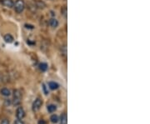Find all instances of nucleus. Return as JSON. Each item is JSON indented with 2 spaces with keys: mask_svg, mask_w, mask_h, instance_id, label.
Instances as JSON below:
<instances>
[{
  "mask_svg": "<svg viewBox=\"0 0 150 124\" xmlns=\"http://www.w3.org/2000/svg\"><path fill=\"white\" fill-rule=\"evenodd\" d=\"M21 100H22V94L21 92L15 89L13 90V104L14 106H18L21 103Z\"/></svg>",
  "mask_w": 150,
  "mask_h": 124,
  "instance_id": "f257e3e1",
  "label": "nucleus"
},
{
  "mask_svg": "<svg viewBox=\"0 0 150 124\" xmlns=\"http://www.w3.org/2000/svg\"><path fill=\"white\" fill-rule=\"evenodd\" d=\"M13 7L15 11L18 13H21L25 8V3L24 0H17L15 2V3L13 4Z\"/></svg>",
  "mask_w": 150,
  "mask_h": 124,
  "instance_id": "f03ea898",
  "label": "nucleus"
},
{
  "mask_svg": "<svg viewBox=\"0 0 150 124\" xmlns=\"http://www.w3.org/2000/svg\"><path fill=\"white\" fill-rule=\"evenodd\" d=\"M42 104H43L42 100H41L40 98H36L35 101H34V103H33V107H32L33 111H34V112L38 111V110L40 109V107H42Z\"/></svg>",
  "mask_w": 150,
  "mask_h": 124,
  "instance_id": "7ed1b4c3",
  "label": "nucleus"
},
{
  "mask_svg": "<svg viewBox=\"0 0 150 124\" xmlns=\"http://www.w3.org/2000/svg\"><path fill=\"white\" fill-rule=\"evenodd\" d=\"M16 117L19 120H22L25 117V111L22 107H18L16 111Z\"/></svg>",
  "mask_w": 150,
  "mask_h": 124,
  "instance_id": "20e7f679",
  "label": "nucleus"
},
{
  "mask_svg": "<svg viewBox=\"0 0 150 124\" xmlns=\"http://www.w3.org/2000/svg\"><path fill=\"white\" fill-rule=\"evenodd\" d=\"M1 3H2V4H3V6L7 7V8H9V9L13 8V4H14V3H13V0H2Z\"/></svg>",
  "mask_w": 150,
  "mask_h": 124,
  "instance_id": "39448f33",
  "label": "nucleus"
},
{
  "mask_svg": "<svg viewBox=\"0 0 150 124\" xmlns=\"http://www.w3.org/2000/svg\"><path fill=\"white\" fill-rule=\"evenodd\" d=\"M35 6L38 9H45L46 7V4L44 3V2L41 1V0H37L35 1Z\"/></svg>",
  "mask_w": 150,
  "mask_h": 124,
  "instance_id": "423d86ee",
  "label": "nucleus"
},
{
  "mask_svg": "<svg viewBox=\"0 0 150 124\" xmlns=\"http://www.w3.org/2000/svg\"><path fill=\"white\" fill-rule=\"evenodd\" d=\"M49 25L52 27H53V28H55V27H57L59 26V22L55 18H51L49 20Z\"/></svg>",
  "mask_w": 150,
  "mask_h": 124,
  "instance_id": "0eeeda50",
  "label": "nucleus"
},
{
  "mask_svg": "<svg viewBox=\"0 0 150 124\" xmlns=\"http://www.w3.org/2000/svg\"><path fill=\"white\" fill-rule=\"evenodd\" d=\"M4 41L6 42V43H8V44H11V43H13V37L11 35V34H6V35L4 36Z\"/></svg>",
  "mask_w": 150,
  "mask_h": 124,
  "instance_id": "6e6552de",
  "label": "nucleus"
},
{
  "mask_svg": "<svg viewBox=\"0 0 150 124\" xmlns=\"http://www.w3.org/2000/svg\"><path fill=\"white\" fill-rule=\"evenodd\" d=\"M48 87H49V88L52 89V90H56V89L59 88V84L57 83V82H50L49 83H48Z\"/></svg>",
  "mask_w": 150,
  "mask_h": 124,
  "instance_id": "1a4fd4ad",
  "label": "nucleus"
},
{
  "mask_svg": "<svg viewBox=\"0 0 150 124\" xmlns=\"http://www.w3.org/2000/svg\"><path fill=\"white\" fill-rule=\"evenodd\" d=\"M1 93L3 95V96H5V97H9L10 96V94H11V92H10V90L8 88H2L1 89Z\"/></svg>",
  "mask_w": 150,
  "mask_h": 124,
  "instance_id": "9d476101",
  "label": "nucleus"
},
{
  "mask_svg": "<svg viewBox=\"0 0 150 124\" xmlns=\"http://www.w3.org/2000/svg\"><path fill=\"white\" fill-rule=\"evenodd\" d=\"M60 124H68V117H67V114L66 113H63L61 116Z\"/></svg>",
  "mask_w": 150,
  "mask_h": 124,
  "instance_id": "9b49d317",
  "label": "nucleus"
},
{
  "mask_svg": "<svg viewBox=\"0 0 150 124\" xmlns=\"http://www.w3.org/2000/svg\"><path fill=\"white\" fill-rule=\"evenodd\" d=\"M39 69L42 72L46 71V70L48 69V65H47V63H45V62L40 63V64H39Z\"/></svg>",
  "mask_w": 150,
  "mask_h": 124,
  "instance_id": "f8f14e48",
  "label": "nucleus"
},
{
  "mask_svg": "<svg viewBox=\"0 0 150 124\" xmlns=\"http://www.w3.org/2000/svg\"><path fill=\"white\" fill-rule=\"evenodd\" d=\"M50 120H51V122L53 123H57L58 122H59V117L57 115H52L51 116V117H50Z\"/></svg>",
  "mask_w": 150,
  "mask_h": 124,
  "instance_id": "ddd939ff",
  "label": "nucleus"
},
{
  "mask_svg": "<svg viewBox=\"0 0 150 124\" xmlns=\"http://www.w3.org/2000/svg\"><path fill=\"white\" fill-rule=\"evenodd\" d=\"M56 109H57V107H56L55 105L51 104V105H48V111L49 113H53Z\"/></svg>",
  "mask_w": 150,
  "mask_h": 124,
  "instance_id": "4468645a",
  "label": "nucleus"
},
{
  "mask_svg": "<svg viewBox=\"0 0 150 124\" xmlns=\"http://www.w3.org/2000/svg\"><path fill=\"white\" fill-rule=\"evenodd\" d=\"M61 13H62V14L65 18L67 17V7H66V6H64V7L63 8L62 10H61Z\"/></svg>",
  "mask_w": 150,
  "mask_h": 124,
  "instance_id": "2eb2a0df",
  "label": "nucleus"
},
{
  "mask_svg": "<svg viewBox=\"0 0 150 124\" xmlns=\"http://www.w3.org/2000/svg\"><path fill=\"white\" fill-rule=\"evenodd\" d=\"M43 90H44V93H45V95H48V90L47 89V87H46V85L45 84H43Z\"/></svg>",
  "mask_w": 150,
  "mask_h": 124,
  "instance_id": "dca6fc26",
  "label": "nucleus"
},
{
  "mask_svg": "<svg viewBox=\"0 0 150 124\" xmlns=\"http://www.w3.org/2000/svg\"><path fill=\"white\" fill-rule=\"evenodd\" d=\"M14 124H24V123L22 121V120H19V119H17L15 122H14Z\"/></svg>",
  "mask_w": 150,
  "mask_h": 124,
  "instance_id": "f3484780",
  "label": "nucleus"
},
{
  "mask_svg": "<svg viewBox=\"0 0 150 124\" xmlns=\"http://www.w3.org/2000/svg\"><path fill=\"white\" fill-rule=\"evenodd\" d=\"M1 124H9V120H8V119H3V120H2Z\"/></svg>",
  "mask_w": 150,
  "mask_h": 124,
  "instance_id": "a211bd4d",
  "label": "nucleus"
},
{
  "mask_svg": "<svg viewBox=\"0 0 150 124\" xmlns=\"http://www.w3.org/2000/svg\"><path fill=\"white\" fill-rule=\"evenodd\" d=\"M38 124H46V122H45V120H44V119H40L38 121Z\"/></svg>",
  "mask_w": 150,
  "mask_h": 124,
  "instance_id": "6ab92c4d",
  "label": "nucleus"
},
{
  "mask_svg": "<svg viewBox=\"0 0 150 124\" xmlns=\"http://www.w3.org/2000/svg\"><path fill=\"white\" fill-rule=\"evenodd\" d=\"M25 27H26L27 28H31V29L34 28V26H33V25H28V24H25Z\"/></svg>",
  "mask_w": 150,
  "mask_h": 124,
  "instance_id": "aec40b11",
  "label": "nucleus"
}]
</instances>
